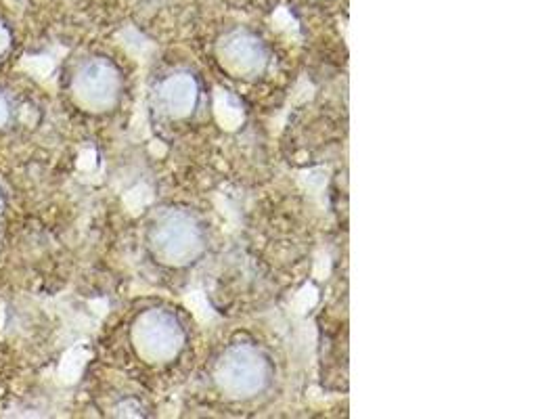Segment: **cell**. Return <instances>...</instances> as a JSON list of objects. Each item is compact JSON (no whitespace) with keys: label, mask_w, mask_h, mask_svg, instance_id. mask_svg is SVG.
Here are the masks:
<instances>
[{"label":"cell","mask_w":559,"mask_h":419,"mask_svg":"<svg viewBox=\"0 0 559 419\" xmlns=\"http://www.w3.org/2000/svg\"><path fill=\"white\" fill-rule=\"evenodd\" d=\"M195 101H197V84L187 74L168 78L160 88V103L172 118H183L191 114Z\"/></svg>","instance_id":"6"},{"label":"cell","mask_w":559,"mask_h":419,"mask_svg":"<svg viewBox=\"0 0 559 419\" xmlns=\"http://www.w3.org/2000/svg\"><path fill=\"white\" fill-rule=\"evenodd\" d=\"M220 55H222V63L239 76L260 74L268 59L264 44L256 36L245 32H235L222 40Z\"/></svg>","instance_id":"5"},{"label":"cell","mask_w":559,"mask_h":419,"mask_svg":"<svg viewBox=\"0 0 559 419\" xmlns=\"http://www.w3.org/2000/svg\"><path fill=\"white\" fill-rule=\"evenodd\" d=\"M266 363L254 348H231L220 361L218 382L231 396H252L266 382Z\"/></svg>","instance_id":"3"},{"label":"cell","mask_w":559,"mask_h":419,"mask_svg":"<svg viewBox=\"0 0 559 419\" xmlns=\"http://www.w3.org/2000/svg\"><path fill=\"white\" fill-rule=\"evenodd\" d=\"M9 32L0 26V53H5L7 51V47H9Z\"/></svg>","instance_id":"10"},{"label":"cell","mask_w":559,"mask_h":419,"mask_svg":"<svg viewBox=\"0 0 559 419\" xmlns=\"http://www.w3.org/2000/svg\"><path fill=\"white\" fill-rule=\"evenodd\" d=\"M214 114L220 126L227 130H235L243 122V107L231 93L222 91V88H216L214 93Z\"/></svg>","instance_id":"7"},{"label":"cell","mask_w":559,"mask_h":419,"mask_svg":"<svg viewBox=\"0 0 559 419\" xmlns=\"http://www.w3.org/2000/svg\"><path fill=\"white\" fill-rule=\"evenodd\" d=\"M317 302V292H315V288H304L302 292H300V296H298V300H296V304H298V308H300V313H304V311H308V308Z\"/></svg>","instance_id":"9"},{"label":"cell","mask_w":559,"mask_h":419,"mask_svg":"<svg viewBox=\"0 0 559 419\" xmlns=\"http://www.w3.org/2000/svg\"><path fill=\"white\" fill-rule=\"evenodd\" d=\"M9 120V107L5 103V99H0V126H5Z\"/></svg>","instance_id":"11"},{"label":"cell","mask_w":559,"mask_h":419,"mask_svg":"<svg viewBox=\"0 0 559 419\" xmlns=\"http://www.w3.org/2000/svg\"><path fill=\"white\" fill-rule=\"evenodd\" d=\"M300 183H302L310 193H312V191H321V189L327 185V172H325L323 168L302 172Z\"/></svg>","instance_id":"8"},{"label":"cell","mask_w":559,"mask_h":419,"mask_svg":"<svg viewBox=\"0 0 559 419\" xmlns=\"http://www.w3.org/2000/svg\"><path fill=\"white\" fill-rule=\"evenodd\" d=\"M151 241L160 258L170 264H183L199 252L201 233L187 214L170 212L153 225Z\"/></svg>","instance_id":"2"},{"label":"cell","mask_w":559,"mask_h":419,"mask_svg":"<svg viewBox=\"0 0 559 419\" xmlns=\"http://www.w3.org/2000/svg\"><path fill=\"white\" fill-rule=\"evenodd\" d=\"M134 344H137L139 355L149 363H164L174 359L181 350L183 329L172 315L151 311L134 325Z\"/></svg>","instance_id":"1"},{"label":"cell","mask_w":559,"mask_h":419,"mask_svg":"<svg viewBox=\"0 0 559 419\" xmlns=\"http://www.w3.org/2000/svg\"><path fill=\"white\" fill-rule=\"evenodd\" d=\"M120 93V76L111 63L103 59L88 61L74 78V95L78 103L93 112H103L116 103Z\"/></svg>","instance_id":"4"}]
</instances>
